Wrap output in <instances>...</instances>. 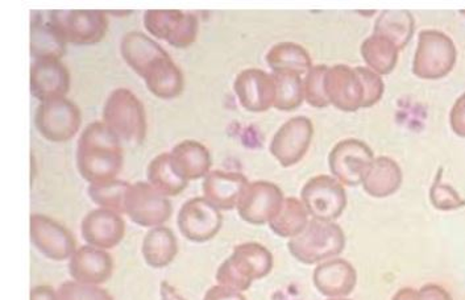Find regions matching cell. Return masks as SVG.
Instances as JSON below:
<instances>
[{
  "label": "cell",
  "mask_w": 465,
  "mask_h": 300,
  "mask_svg": "<svg viewBox=\"0 0 465 300\" xmlns=\"http://www.w3.org/2000/svg\"><path fill=\"white\" fill-rule=\"evenodd\" d=\"M31 300H60L57 291L48 285H41L31 290Z\"/></svg>",
  "instance_id": "cell-42"
},
{
  "label": "cell",
  "mask_w": 465,
  "mask_h": 300,
  "mask_svg": "<svg viewBox=\"0 0 465 300\" xmlns=\"http://www.w3.org/2000/svg\"><path fill=\"white\" fill-rule=\"evenodd\" d=\"M314 136V125L306 116H295L281 125L271 142V153L282 168L302 161Z\"/></svg>",
  "instance_id": "cell-15"
},
{
  "label": "cell",
  "mask_w": 465,
  "mask_h": 300,
  "mask_svg": "<svg viewBox=\"0 0 465 300\" xmlns=\"http://www.w3.org/2000/svg\"><path fill=\"white\" fill-rule=\"evenodd\" d=\"M326 65L312 66L303 80L305 101L314 109H326L330 106L326 92H324V78L327 73Z\"/></svg>",
  "instance_id": "cell-35"
},
{
  "label": "cell",
  "mask_w": 465,
  "mask_h": 300,
  "mask_svg": "<svg viewBox=\"0 0 465 300\" xmlns=\"http://www.w3.org/2000/svg\"><path fill=\"white\" fill-rule=\"evenodd\" d=\"M400 49L391 40L379 34L365 39L360 48L362 60L367 68L379 75H388L396 69L399 63Z\"/></svg>",
  "instance_id": "cell-30"
},
{
  "label": "cell",
  "mask_w": 465,
  "mask_h": 300,
  "mask_svg": "<svg viewBox=\"0 0 465 300\" xmlns=\"http://www.w3.org/2000/svg\"><path fill=\"white\" fill-rule=\"evenodd\" d=\"M29 235L34 247L52 261H66L77 250V241L72 232L46 215H31Z\"/></svg>",
  "instance_id": "cell-14"
},
{
  "label": "cell",
  "mask_w": 465,
  "mask_h": 300,
  "mask_svg": "<svg viewBox=\"0 0 465 300\" xmlns=\"http://www.w3.org/2000/svg\"><path fill=\"white\" fill-rule=\"evenodd\" d=\"M172 164L178 176L186 182L206 178L212 171L213 159L210 150L197 140H183L171 151Z\"/></svg>",
  "instance_id": "cell-24"
},
{
  "label": "cell",
  "mask_w": 465,
  "mask_h": 300,
  "mask_svg": "<svg viewBox=\"0 0 465 300\" xmlns=\"http://www.w3.org/2000/svg\"><path fill=\"white\" fill-rule=\"evenodd\" d=\"M250 185L239 171L213 170L202 183L203 197L221 211H231L239 205L240 198Z\"/></svg>",
  "instance_id": "cell-22"
},
{
  "label": "cell",
  "mask_w": 465,
  "mask_h": 300,
  "mask_svg": "<svg viewBox=\"0 0 465 300\" xmlns=\"http://www.w3.org/2000/svg\"><path fill=\"white\" fill-rule=\"evenodd\" d=\"M402 180L400 165L389 157H379L368 169L362 188L371 197L388 198L400 190Z\"/></svg>",
  "instance_id": "cell-26"
},
{
  "label": "cell",
  "mask_w": 465,
  "mask_h": 300,
  "mask_svg": "<svg viewBox=\"0 0 465 300\" xmlns=\"http://www.w3.org/2000/svg\"><path fill=\"white\" fill-rule=\"evenodd\" d=\"M60 300H115L107 290L98 285L66 281L57 290Z\"/></svg>",
  "instance_id": "cell-36"
},
{
  "label": "cell",
  "mask_w": 465,
  "mask_h": 300,
  "mask_svg": "<svg viewBox=\"0 0 465 300\" xmlns=\"http://www.w3.org/2000/svg\"><path fill=\"white\" fill-rule=\"evenodd\" d=\"M301 200L312 218L335 221L346 209L347 192L336 178L317 176L307 180Z\"/></svg>",
  "instance_id": "cell-11"
},
{
  "label": "cell",
  "mask_w": 465,
  "mask_h": 300,
  "mask_svg": "<svg viewBox=\"0 0 465 300\" xmlns=\"http://www.w3.org/2000/svg\"><path fill=\"white\" fill-rule=\"evenodd\" d=\"M148 183L168 198L178 197L185 191L189 182L178 176L172 164L171 153L165 151L154 157L146 169Z\"/></svg>",
  "instance_id": "cell-31"
},
{
  "label": "cell",
  "mask_w": 465,
  "mask_h": 300,
  "mask_svg": "<svg viewBox=\"0 0 465 300\" xmlns=\"http://www.w3.org/2000/svg\"><path fill=\"white\" fill-rule=\"evenodd\" d=\"M312 281L323 295L329 298H343L355 290L358 273L346 259L331 258L318 265Z\"/></svg>",
  "instance_id": "cell-23"
},
{
  "label": "cell",
  "mask_w": 465,
  "mask_h": 300,
  "mask_svg": "<svg viewBox=\"0 0 465 300\" xmlns=\"http://www.w3.org/2000/svg\"><path fill=\"white\" fill-rule=\"evenodd\" d=\"M81 235L87 246L104 250L113 249L124 238V218L110 209H93L82 220Z\"/></svg>",
  "instance_id": "cell-20"
},
{
  "label": "cell",
  "mask_w": 465,
  "mask_h": 300,
  "mask_svg": "<svg viewBox=\"0 0 465 300\" xmlns=\"http://www.w3.org/2000/svg\"><path fill=\"white\" fill-rule=\"evenodd\" d=\"M142 252L148 266L153 269L169 266L178 253V241L174 232L165 226L149 229L143 240Z\"/></svg>",
  "instance_id": "cell-27"
},
{
  "label": "cell",
  "mask_w": 465,
  "mask_h": 300,
  "mask_svg": "<svg viewBox=\"0 0 465 300\" xmlns=\"http://www.w3.org/2000/svg\"><path fill=\"white\" fill-rule=\"evenodd\" d=\"M35 125L40 135L48 141L55 144L70 141L80 132V107L67 98L44 102L35 113Z\"/></svg>",
  "instance_id": "cell-9"
},
{
  "label": "cell",
  "mask_w": 465,
  "mask_h": 300,
  "mask_svg": "<svg viewBox=\"0 0 465 300\" xmlns=\"http://www.w3.org/2000/svg\"><path fill=\"white\" fill-rule=\"evenodd\" d=\"M161 298L163 300H185L180 293L168 282L161 284Z\"/></svg>",
  "instance_id": "cell-43"
},
{
  "label": "cell",
  "mask_w": 465,
  "mask_h": 300,
  "mask_svg": "<svg viewBox=\"0 0 465 300\" xmlns=\"http://www.w3.org/2000/svg\"><path fill=\"white\" fill-rule=\"evenodd\" d=\"M358 72L362 83H364L365 94H367L364 109H370V107L376 106L384 96V81H382L381 75L372 72L370 68H365V66H358Z\"/></svg>",
  "instance_id": "cell-38"
},
{
  "label": "cell",
  "mask_w": 465,
  "mask_h": 300,
  "mask_svg": "<svg viewBox=\"0 0 465 300\" xmlns=\"http://www.w3.org/2000/svg\"><path fill=\"white\" fill-rule=\"evenodd\" d=\"M173 214L171 199L148 182L131 183L125 197L124 215L143 228L163 226Z\"/></svg>",
  "instance_id": "cell-10"
},
{
  "label": "cell",
  "mask_w": 465,
  "mask_h": 300,
  "mask_svg": "<svg viewBox=\"0 0 465 300\" xmlns=\"http://www.w3.org/2000/svg\"><path fill=\"white\" fill-rule=\"evenodd\" d=\"M324 92L330 104L339 111L356 112L360 109H364L367 94L358 68L335 65L327 69Z\"/></svg>",
  "instance_id": "cell-17"
},
{
  "label": "cell",
  "mask_w": 465,
  "mask_h": 300,
  "mask_svg": "<svg viewBox=\"0 0 465 300\" xmlns=\"http://www.w3.org/2000/svg\"><path fill=\"white\" fill-rule=\"evenodd\" d=\"M285 197L279 186L268 180L250 182L240 198L239 217L253 226H265L279 214Z\"/></svg>",
  "instance_id": "cell-16"
},
{
  "label": "cell",
  "mask_w": 465,
  "mask_h": 300,
  "mask_svg": "<svg viewBox=\"0 0 465 300\" xmlns=\"http://www.w3.org/2000/svg\"><path fill=\"white\" fill-rule=\"evenodd\" d=\"M461 13H463L465 15V11H461Z\"/></svg>",
  "instance_id": "cell-46"
},
{
  "label": "cell",
  "mask_w": 465,
  "mask_h": 300,
  "mask_svg": "<svg viewBox=\"0 0 465 300\" xmlns=\"http://www.w3.org/2000/svg\"><path fill=\"white\" fill-rule=\"evenodd\" d=\"M309 211L302 200L297 198H285L279 214L272 218L269 228L279 237L292 238L305 231L309 224Z\"/></svg>",
  "instance_id": "cell-32"
},
{
  "label": "cell",
  "mask_w": 465,
  "mask_h": 300,
  "mask_svg": "<svg viewBox=\"0 0 465 300\" xmlns=\"http://www.w3.org/2000/svg\"><path fill=\"white\" fill-rule=\"evenodd\" d=\"M450 123L456 135L465 137V94L461 95L453 104L450 113Z\"/></svg>",
  "instance_id": "cell-39"
},
{
  "label": "cell",
  "mask_w": 465,
  "mask_h": 300,
  "mask_svg": "<svg viewBox=\"0 0 465 300\" xmlns=\"http://www.w3.org/2000/svg\"><path fill=\"white\" fill-rule=\"evenodd\" d=\"M120 54L156 98L172 101L183 94L185 87L183 70L148 34L137 31L125 34L120 42Z\"/></svg>",
  "instance_id": "cell-1"
},
{
  "label": "cell",
  "mask_w": 465,
  "mask_h": 300,
  "mask_svg": "<svg viewBox=\"0 0 465 300\" xmlns=\"http://www.w3.org/2000/svg\"><path fill=\"white\" fill-rule=\"evenodd\" d=\"M430 198H431L432 205L441 211H452V209L461 208L465 206V200L458 194V191L446 183L439 182V177L431 188Z\"/></svg>",
  "instance_id": "cell-37"
},
{
  "label": "cell",
  "mask_w": 465,
  "mask_h": 300,
  "mask_svg": "<svg viewBox=\"0 0 465 300\" xmlns=\"http://www.w3.org/2000/svg\"><path fill=\"white\" fill-rule=\"evenodd\" d=\"M276 82L274 109L292 112L300 109L305 101L302 75L292 72L272 73Z\"/></svg>",
  "instance_id": "cell-33"
},
{
  "label": "cell",
  "mask_w": 465,
  "mask_h": 300,
  "mask_svg": "<svg viewBox=\"0 0 465 300\" xmlns=\"http://www.w3.org/2000/svg\"><path fill=\"white\" fill-rule=\"evenodd\" d=\"M374 161L373 150L358 139L338 142L329 156L330 171L341 185H362L368 169Z\"/></svg>",
  "instance_id": "cell-12"
},
{
  "label": "cell",
  "mask_w": 465,
  "mask_h": 300,
  "mask_svg": "<svg viewBox=\"0 0 465 300\" xmlns=\"http://www.w3.org/2000/svg\"><path fill=\"white\" fill-rule=\"evenodd\" d=\"M233 92L240 106L248 112H266L276 102V82L273 74L262 69H245L240 72L233 82Z\"/></svg>",
  "instance_id": "cell-18"
},
{
  "label": "cell",
  "mask_w": 465,
  "mask_h": 300,
  "mask_svg": "<svg viewBox=\"0 0 465 300\" xmlns=\"http://www.w3.org/2000/svg\"><path fill=\"white\" fill-rule=\"evenodd\" d=\"M203 300H247V298L240 291L216 285L206 291Z\"/></svg>",
  "instance_id": "cell-40"
},
{
  "label": "cell",
  "mask_w": 465,
  "mask_h": 300,
  "mask_svg": "<svg viewBox=\"0 0 465 300\" xmlns=\"http://www.w3.org/2000/svg\"><path fill=\"white\" fill-rule=\"evenodd\" d=\"M131 183L122 179L106 180V182L90 183L87 189L90 199L99 208L124 214L125 197L130 190Z\"/></svg>",
  "instance_id": "cell-34"
},
{
  "label": "cell",
  "mask_w": 465,
  "mask_h": 300,
  "mask_svg": "<svg viewBox=\"0 0 465 300\" xmlns=\"http://www.w3.org/2000/svg\"><path fill=\"white\" fill-rule=\"evenodd\" d=\"M75 162L86 182L116 179L124 162L123 141L104 121H93L78 139Z\"/></svg>",
  "instance_id": "cell-2"
},
{
  "label": "cell",
  "mask_w": 465,
  "mask_h": 300,
  "mask_svg": "<svg viewBox=\"0 0 465 300\" xmlns=\"http://www.w3.org/2000/svg\"><path fill=\"white\" fill-rule=\"evenodd\" d=\"M273 255L259 243L240 244L219 266L216 282L231 290L247 291L254 281L265 278L273 269Z\"/></svg>",
  "instance_id": "cell-3"
},
{
  "label": "cell",
  "mask_w": 465,
  "mask_h": 300,
  "mask_svg": "<svg viewBox=\"0 0 465 300\" xmlns=\"http://www.w3.org/2000/svg\"><path fill=\"white\" fill-rule=\"evenodd\" d=\"M143 23L152 37L177 49L192 46L200 34L198 17L185 11L148 10Z\"/></svg>",
  "instance_id": "cell-8"
},
{
  "label": "cell",
  "mask_w": 465,
  "mask_h": 300,
  "mask_svg": "<svg viewBox=\"0 0 465 300\" xmlns=\"http://www.w3.org/2000/svg\"><path fill=\"white\" fill-rule=\"evenodd\" d=\"M265 61L273 73L292 72L306 75L312 68V55L295 43H279L272 46Z\"/></svg>",
  "instance_id": "cell-29"
},
{
  "label": "cell",
  "mask_w": 465,
  "mask_h": 300,
  "mask_svg": "<svg viewBox=\"0 0 465 300\" xmlns=\"http://www.w3.org/2000/svg\"><path fill=\"white\" fill-rule=\"evenodd\" d=\"M329 300H350V299H346V298H331V299H329Z\"/></svg>",
  "instance_id": "cell-45"
},
{
  "label": "cell",
  "mask_w": 465,
  "mask_h": 300,
  "mask_svg": "<svg viewBox=\"0 0 465 300\" xmlns=\"http://www.w3.org/2000/svg\"><path fill=\"white\" fill-rule=\"evenodd\" d=\"M458 51L451 37L435 29H426L418 37L412 73L420 80L437 81L455 68Z\"/></svg>",
  "instance_id": "cell-6"
},
{
  "label": "cell",
  "mask_w": 465,
  "mask_h": 300,
  "mask_svg": "<svg viewBox=\"0 0 465 300\" xmlns=\"http://www.w3.org/2000/svg\"><path fill=\"white\" fill-rule=\"evenodd\" d=\"M346 247L343 229L333 221L312 218L305 231L291 238L288 243L292 257L305 265L336 257Z\"/></svg>",
  "instance_id": "cell-5"
},
{
  "label": "cell",
  "mask_w": 465,
  "mask_h": 300,
  "mask_svg": "<svg viewBox=\"0 0 465 300\" xmlns=\"http://www.w3.org/2000/svg\"><path fill=\"white\" fill-rule=\"evenodd\" d=\"M177 226L181 235L192 243L213 240L223 226L221 209L204 197L192 198L181 207Z\"/></svg>",
  "instance_id": "cell-13"
},
{
  "label": "cell",
  "mask_w": 465,
  "mask_h": 300,
  "mask_svg": "<svg viewBox=\"0 0 465 300\" xmlns=\"http://www.w3.org/2000/svg\"><path fill=\"white\" fill-rule=\"evenodd\" d=\"M46 17L61 34L64 42L73 45H95L107 34L106 11L54 10L49 11Z\"/></svg>",
  "instance_id": "cell-7"
},
{
  "label": "cell",
  "mask_w": 465,
  "mask_h": 300,
  "mask_svg": "<svg viewBox=\"0 0 465 300\" xmlns=\"http://www.w3.org/2000/svg\"><path fill=\"white\" fill-rule=\"evenodd\" d=\"M69 273L73 281L101 286L113 276V256L92 246L77 247L69 259Z\"/></svg>",
  "instance_id": "cell-21"
},
{
  "label": "cell",
  "mask_w": 465,
  "mask_h": 300,
  "mask_svg": "<svg viewBox=\"0 0 465 300\" xmlns=\"http://www.w3.org/2000/svg\"><path fill=\"white\" fill-rule=\"evenodd\" d=\"M415 31V20L411 11L386 10L374 23L373 34L391 40L400 51L409 45Z\"/></svg>",
  "instance_id": "cell-28"
},
{
  "label": "cell",
  "mask_w": 465,
  "mask_h": 300,
  "mask_svg": "<svg viewBox=\"0 0 465 300\" xmlns=\"http://www.w3.org/2000/svg\"><path fill=\"white\" fill-rule=\"evenodd\" d=\"M102 121L125 144H143L148 132L144 104L130 89L119 87L107 96Z\"/></svg>",
  "instance_id": "cell-4"
},
{
  "label": "cell",
  "mask_w": 465,
  "mask_h": 300,
  "mask_svg": "<svg viewBox=\"0 0 465 300\" xmlns=\"http://www.w3.org/2000/svg\"><path fill=\"white\" fill-rule=\"evenodd\" d=\"M391 300H420V293L414 288H401Z\"/></svg>",
  "instance_id": "cell-44"
},
{
  "label": "cell",
  "mask_w": 465,
  "mask_h": 300,
  "mask_svg": "<svg viewBox=\"0 0 465 300\" xmlns=\"http://www.w3.org/2000/svg\"><path fill=\"white\" fill-rule=\"evenodd\" d=\"M43 13L34 11L31 17V55L35 60L55 58L63 60L66 54L67 44L55 31L48 17L41 16Z\"/></svg>",
  "instance_id": "cell-25"
},
{
  "label": "cell",
  "mask_w": 465,
  "mask_h": 300,
  "mask_svg": "<svg viewBox=\"0 0 465 300\" xmlns=\"http://www.w3.org/2000/svg\"><path fill=\"white\" fill-rule=\"evenodd\" d=\"M29 84L31 94L40 103L66 98L70 90V73L61 60H35L29 72Z\"/></svg>",
  "instance_id": "cell-19"
},
{
  "label": "cell",
  "mask_w": 465,
  "mask_h": 300,
  "mask_svg": "<svg viewBox=\"0 0 465 300\" xmlns=\"http://www.w3.org/2000/svg\"><path fill=\"white\" fill-rule=\"evenodd\" d=\"M418 293H420V300H453L449 291L439 285H426Z\"/></svg>",
  "instance_id": "cell-41"
}]
</instances>
